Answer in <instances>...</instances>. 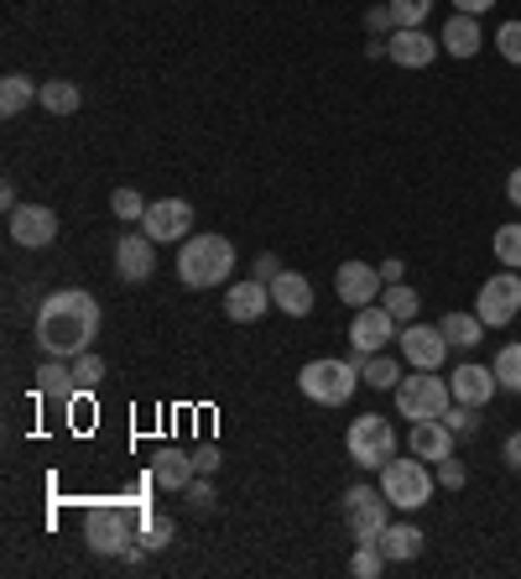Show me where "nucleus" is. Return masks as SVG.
Returning a JSON list of instances; mask_svg holds the SVG:
<instances>
[{
  "instance_id": "1",
  "label": "nucleus",
  "mask_w": 521,
  "mask_h": 579,
  "mask_svg": "<svg viewBox=\"0 0 521 579\" xmlns=\"http://www.w3.org/2000/svg\"><path fill=\"white\" fill-rule=\"evenodd\" d=\"M32 335H37V345H43V355H52V361H73V355L95 350V339H99L95 292H84V288L48 292V298L37 303Z\"/></svg>"
},
{
  "instance_id": "2",
  "label": "nucleus",
  "mask_w": 521,
  "mask_h": 579,
  "mask_svg": "<svg viewBox=\"0 0 521 579\" xmlns=\"http://www.w3.org/2000/svg\"><path fill=\"white\" fill-rule=\"evenodd\" d=\"M84 543L105 558H125V564H136L146 554L142 548V532H136V511L131 507H110V502H99V507L84 511Z\"/></svg>"
},
{
  "instance_id": "3",
  "label": "nucleus",
  "mask_w": 521,
  "mask_h": 579,
  "mask_svg": "<svg viewBox=\"0 0 521 579\" xmlns=\"http://www.w3.org/2000/svg\"><path fill=\"white\" fill-rule=\"evenodd\" d=\"M235 272V245L225 236H189L178 251V277L183 288H225Z\"/></svg>"
},
{
  "instance_id": "4",
  "label": "nucleus",
  "mask_w": 521,
  "mask_h": 579,
  "mask_svg": "<svg viewBox=\"0 0 521 579\" xmlns=\"http://www.w3.org/2000/svg\"><path fill=\"white\" fill-rule=\"evenodd\" d=\"M433 470H427V459H386L380 465V491H386V502L397 511H423L433 502Z\"/></svg>"
},
{
  "instance_id": "5",
  "label": "nucleus",
  "mask_w": 521,
  "mask_h": 579,
  "mask_svg": "<svg viewBox=\"0 0 521 579\" xmlns=\"http://www.w3.org/2000/svg\"><path fill=\"white\" fill-rule=\"evenodd\" d=\"M298 386H303V397L324 402V408H344L360 386V365L355 361H329V355H324V361H308L298 371Z\"/></svg>"
},
{
  "instance_id": "6",
  "label": "nucleus",
  "mask_w": 521,
  "mask_h": 579,
  "mask_svg": "<svg viewBox=\"0 0 521 579\" xmlns=\"http://www.w3.org/2000/svg\"><path fill=\"white\" fill-rule=\"evenodd\" d=\"M344 449H350L360 470H380L386 459H397V429L380 412H360L350 423V434H344Z\"/></svg>"
},
{
  "instance_id": "7",
  "label": "nucleus",
  "mask_w": 521,
  "mask_h": 579,
  "mask_svg": "<svg viewBox=\"0 0 521 579\" xmlns=\"http://www.w3.org/2000/svg\"><path fill=\"white\" fill-rule=\"evenodd\" d=\"M344 522L355 532V543H380V532L391 528V502L380 485H350L344 491Z\"/></svg>"
},
{
  "instance_id": "8",
  "label": "nucleus",
  "mask_w": 521,
  "mask_h": 579,
  "mask_svg": "<svg viewBox=\"0 0 521 579\" xmlns=\"http://www.w3.org/2000/svg\"><path fill=\"white\" fill-rule=\"evenodd\" d=\"M449 382H444V376H433V371H417V376H402V382H397V412H402V418H412V423H417V418H444V412H449Z\"/></svg>"
},
{
  "instance_id": "9",
  "label": "nucleus",
  "mask_w": 521,
  "mask_h": 579,
  "mask_svg": "<svg viewBox=\"0 0 521 579\" xmlns=\"http://www.w3.org/2000/svg\"><path fill=\"white\" fill-rule=\"evenodd\" d=\"M474 314H480V324H485V329H506V324L521 314V277L511 272V266L474 292Z\"/></svg>"
},
{
  "instance_id": "10",
  "label": "nucleus",
  "mask_w": 521,
  "mask_h": 579,
  "mask_svg": "<svg viewBox=\"0 0 521 579\" xmlns=\"http://www.w3.org/2000/svg\"><path fill=\"white\" fill-rule=\"evenodd\" d=\"M397 345H402L407 365H417V371H438L444 365V355H449V339H444V329L438 324H402L397 329Z\"/></svg>"
},
{
  "instance_id": "11",
  "label": "nucleus",
  "mask_w": 521,
  "mask_h": 579,
  "mask_svg": "<svg viewBox=\"0 0 521 579\" xmlns=\"http://www.w3.org/2000/svg\"><path fill=\"white\" fill-rule=\"evenodd\" d=\"M142 230H146V236H152L157 245H167V241H189V230H193V204H189V198H157V204H146Z\"/></svg>"
},
{
  "instance_id": "12",
  "label": "nucleus",
  "mask_w": 521,
  "mask_h": 579,
  "mask_svg": "<svg viewBox=\"0 0 521 579\" xmlns=\"http://www.w3.org/2000/svg\"><path fill=\"white\" fill-rule=\"evenodd\" d=\"M5 225H11V241L22 245V251H43V245L58 241V215H52L48 204H22V209L5 215Z\"/></svg>"
},
{
  "instance_id": "13",
  "label": "nucleus",
  "mask_w": 521,
  "mask_h": 579,
  "mask_svg": "<svg viewBox=\"0 0 521 579\" xmlns=\"http://www.w3.org/2000/svg\"><path fill=\"white\" fill-rule=\"evenodd\" d=\"M334 292H339L350 309H371V303H380V292H386V277H380V266H371V262H344L339 277H334Z\"/></svg>"
},
{
  "instance_id": "14",
  "label": "nucleus",
  "mask_w": 521,
  "mask_h": 579,
  "mask_svg": "<svg viewBox=\"0 0 521 579\" xmlns=\"http://www.w3.org/2000/svg\"><path fill=\"white\" fill-rule=\"evenodd\" d=\"M397 318L386 314V303H371V309H355V324H350V345H355V355H376L386 350L391 339H397Z\"/></svg>"
},
{
  "instance_id": "15",
  "label": "nucleus",
  "mask_w": 521,
  "mask_h": 579,
  "mask_svg": "<svg viewBox=\"0 0 521 579\" xmlns=\"http://www.w3.org/2000/svg\"><path fill=\"white\" fill-rule=\"evenodd\" d=\"M438 37H427L423 26H397L391 37H386V58L397 63V69H427L433 58H438Z\"/></svg>"
},
{
  "instance_id": "16",
  "label": "nucleus",
  "mask_w": 521,
  "mask_h": 579,
  "mask_svg": "<svg viewBox=\"0 0 521 579\" xmlns=\"http://www.w3.org/2000/svg\"><path fill=\"white\" fill-rule=\"evenodd\" d=\"M266 309H271V282L245 277V282H230V288H225V318H235V324H256Z\"/></svg>"
},
{
  "instance_id": "17",
  "label": "nucleus",
  "mask_w": 521,
  "mask_h": 579,
  "mask_svg": "<svg viewBox=\"0 0 521 579\" xmlns=\"http://www.w3.org/2000/svg\"><path fill=\"white\" fill-rule=\"evenodd\" d=\"M152 266H157V241L152 236H125L116 241V277L120 282H146L152 277Z\"/></svg>"
},
{
  "instance_id": "18",
  "label": "nucleus",
  "mask_w": 521,
  "mask_h": 579,
  "mask_svg": "<svg viewBox=\"0 0 521 579\" xmlns=\"http://www.w3.org/2000/svg\"><path fill=\"white\" fill-rule=\"evenodd\" d=\"M407 449L417 459H427V465H438V459L453 455V429L444 418H417V423L407 429Z\"/></svg>"
},
{
  "instance_id": "19",
  "label": "nucleus",
  "mask_w": 521,
  "mask_h": 579,
  "mask_svg": "<svg viewBox=\"0 0 521 579\" xmlns=\"http://www.w3.org/2000/svg\"><path fill=\"white\" fill-rule=\"evenodd\" d=\"M449 391H453V402L485 408V402L500 391V382H496V371H490V365H459V371H449Z\"/></svg>"
},
{
  "instance_id": "20",
  "label": "nucleus",
  "mask_w": 521,
  "mask_h": 579,
  "mask_svg": "<svg viewBox=\"0 0 521 579\" xmlns=\"http://www.w3.org/2000/svg\"><path fill=\"white\" fill-rule=\"evenodd\" d=\"M271 303H277L287 318H308L313 314V282L303 272H277V277H271Z\"/></svg>"
},
{
  "instance_id": "21",
  "label": "nucleus",
  "mask_w": 521,
  "mask_h": 579,
  "mask_svg": "<svg viewBox=\"0 0 521 579\" xmlns=\"http://www.w3.org/2000/svg\"><path fill=\"white\" fill-rule=\"evenodd\" d=\"M193 475H198L193 455H183V449H157V459H152V481L162 485V491H189Z\"/></svg>"
},
{
  "instance_id": "22",
  "label": "nucleus",
  "mask_w": 521,
  "mask_h": 579,
  "mask_svg": "<svg viewBox=\"0 0 521 579\" xmlns=\"http://www.w3.org/2000/svg\"><path fill=\"white\" fill-rule=\"evenodd\" d=\"M438 43L449 48V58H474V52H480V43H485V37H480V16H464V11H453Z\"/></svg>"
},
{
  "instance_id": "23",
  "label": "nucleus",
  "mask_w": 521,
  "mask_h": 579,
  "mask_svg": "<svg viewBox=\"0 0 521 579\" xmlns=\"http://www.w3.org/2000/svg\"><path fill=\"white\" fill-rule=\"evenodd\" d=\"M32 386H37V397H52V402H73V391H78V382H73V361H52L43 371H32Z\"/></svg>"
},
{
  "instance_id": "24",
  "label": "nucleus",
  "mask_w": 521,
  "mask_h": 579,
  "mask_svg": "<svg viewBox=\"0 0 521 579\" xmlns=\"http://www.w3.org/2000/svg\"><path fill=\"white\" fill-rule=\"evenodd\" d=\"M423 532L412 528V522H391V528L380 532V554L391 558V564H412V558L423 554Z\"/></svg>"
},
{
  "instance_id": "25",
  "label": "nucleus",
  "mask_w": 521,
  "mask_h": 579,
  "mask_svg": "<svg viewBox=\"0 0 521 579\" xmlns=\"http://www.w3.org/2000/svg\"><path fill=\"white\" fill-rule=\"evenodd\" d=\"M37 105H43L48 116H73V110L84 105V89H78L73 79H48V84L37 89Z\"/></svg>"
},
{
  "instance_id": "26",
  "label": "nucleus",
  "mask_w": 521,
  "mask_h": 579,
  "mask_svg": "<svg viewBox=\"0 0 521 579\" xmlns=\"http://www.w3.org/2000/svg\"><path fill=\"white\" fill-rule=\"evenodd\" d=\"M37 89H43V84H32L26 73H5V79H0V116H5V121H16L26 105L37 99Z\"/></svg>"
},
{
  "instance_id": "27",
  "label": "nucleus",
  "mask_w": 521,
  "mask_h": 579,
  "mask_svg": "<svg viewBox=\"0 0 521 579\" xmlns=\"http://www.w3.org/2000/svg\"><path fill=\"white\" fill-rule=\"evenodd\" d=\"M444 339H449L453 350H474L480 339H485V324H480V314H444Z\"/></svg>"
},
{
  "instance_id": "28",
  "label": "nucleus",
  "mask_w": 521,
  "mask_h": 579,
  "mask_svg": "<svg viewBox=\"0 0 521 579\" xmlns=\"http://www.w3.org/2000/svg\"><path fill=\"white\" fill-rule=\"evenodd\" d=\"M360 376H365V386H376V391H397V382H402V365L391 361V355H360Z\"/></svg>"
},
{
  "instance_id": "29",
  "label": "nucleus",
  "mask_w": 521,
  "mask_h": 579,
  "mask_svg": "<svg viewBox=\"0 0 521 579\" xmlns=\"http://www.w3.org/2000/svg\"><path fill=\"white\" fill-rule=\"evenodd\" d=\"M496 382H500V391H517L521 397V339H511V345H500L496 350Z\"/></svg>"
},
{
  "instance_id": "30",
  "label": "nucleus",
  "mask_w": 521,
  "mask_h": 579,
  "mask_svg": "<svg viewBox=\"0 0 521 579\" xmlns=\"http://www.w3.org/2000/svg\"><path fill=\"white\" fill-rule=\"evenodd\" d=\"M380 303H386V314L397 318V324H412V318H417V292L407 288V282H386Z\"/></svg>"
},
{
  "instance_id": "31",
  "label": "nucleus",
  "mask_w": 521,
  "mask_h": 579,
  "mask_svg": "<svg viewBox=\"0 0 521 579\" xmlns=\"http://www.w3.org/2000/svg\"><path fill=\"white\" fill-rule=\"evenodd\" d=\"M490 251L500 256V266H511V272H521V225L511 219V225H500L496 241H490Z\"/></svg>"
},
{
  "instance_id": "32",
  "label": "nucleus",
  "mask_w": 521,
  "mask_h": 579,
  "mask_svg": "<svg viewBox=\"0 0 521 579\" xmlns=\"http://www.w3.org/2000/svg\"><path fill=\"white\" fill-rule=\"evenodd\" d=\"M386 564H391V558L380 554V543H360L355 558H350V575H355V579H376Z\"/></svg>"
},
{
  "instance_id": "33",
  "label": "nucleus",
  "mask_w": 521,
  "mask_h": 579,
  "mask_svg": "<svg viewBox=\"0 0 521 579\" xmlns=\"http://www.w3.org/2000/svg\"><path fill=\"white\" fill-rule=\"evenodd\" d=\"M73 382H78V391H95V386L105 382V361H99L95 350L73 355Z\"/></svg>"
},
{
  "instance_id": "34",
  "label": "nucleus",
  "mask_w": 521,
  "mask_h": 579,
  "mask_svg": "<svg viewBox=\"0 0 521 579\" xmlns=\"http://www.w3.org/2000/svg\"><path fill=\"white\" fill-rule=\"evenodd\" d=\"M172 543V517H142V548L146 554H162Z\"/></svg>"
},
{
  "instance_id": "35",
  "label": "nucleus",
  "mask_w": 521,
  "mask_h": 579,
  "mask_svg": "<svg viewBox=\"0 0 521 579\" xmlns=\"http://www.w3.org/2000/svg\"><path fill=\"white\" fill-rule=\"evenodd\" d=\"M110 209H116V219H125V225H136V219L146 215V198L136 189H116L110 193Z\"/></svg>"
},
{
  "instance_id": "36",
  "label": "nucleus",
  "mask_w": 521,
  "mask_h": 579,
  "mask_svg": "<svg viewBox=\"0 0 521 579\" xmlns=\"http://www.w3.org/2000/svg\"><path fill=\"white\" fill-rule=\"evenodd\" d=\"M386 5H391L397 26H423L427 11H433V0H386Z\"/></svg>"
},
{
  "instance_id": "37",
  "label": "nucleus",
  "mask_w": 521,
  "mask_h": 579,
  "mask_svg": "<svg viewBox=\"0 0 521 579\" xmlns=\"http://www.w3.org/2000/svg\"><path fill=\"white\" fill-rule=\"evenodd\" d=\"M444 423L453 429V438H470L474 429H480V418H474V408H470V402H453V408L444 412Z\"/></svg>"
},
{
  "instance_id": "38",
  "label": "nucleus",
  "mask_w": 521,
  "mask_h": 579,
  "mask_svg": "<svg viewBox=\"0 0 521 579\" xmlns=\"http://www.w3.org/2000/svg\"><path fill=\"white\" fill-rule=\"evenodd\" d=\"M496 48H500V58L506 63H521V22H506L496 32Z\"/></svg>"
},
{
  "instance_id": "39",
  "label": "nucleus",
  "mask_w": 521,
  "mask_h": 579,
  "mask_svg": "<svg viewBox=\"0 0 521 579\" xmlns=\"http://www.w3.org/2000/svg\"><path fill=\"white\" fill-rule=\"evenodd\" d=\"M433 475H438V485H449V491H464V481H470V475H464V465H459V459H438V465H433Z\"/></svg>"
},
{
  "instance_id": "40",
  "label": "nucleus",
  "mask_w": 521,
  "mask_h": 579,
  "mask_svg": "<svg viewBox=\"0 0 521 579\" xmlns=\"http://www.w3.org/2000/svg\"><path fill=\"white\" fill-rule=\"evenodd\" d=\"M183 496H189V507H193V511H209V507H214V485H209V475H193Z\"/></svg>"
},
{
  "instance_id": "41",
  "label": "nucleus",
  "mask_w": 521,
  "mask_h": 579,
  "mask_svg": "<svg viewBox=\"0 0 521 579\" xmlns=\"http://www.w3.org/2000/svg\"><path fill=\"white\" fill-rule=\"evenodd\" d=\"M365 26H371L376 37H391V32H397V16H391V5H371V11H365Z\"/></svg>"
},
{
  "instance_id": "42",
  "label": "nucleus",
  "mask_w": 521,
  "mask_h": 579,
  "mask_svg": "<svg viewBox=\"0 0 521 579\" xmlns=\"http://www.w3.org/2000/svg\"><path fill=\"white\" fill-rule=\"evenodd\" d=\"M219 465H225V459H219V449H214V444H198V449H193V470H198V475H214Z\"/></svg>"
},
{
  "instance_id": "43",
  "label": "nucleus",
  "mask_w": 521,
  "mask_h": 579,
  "mask_svg": "<svg viewBox=\"0 0 521 579\" xmlns=\"http://www.w3.org/2000/svg\"><path fill=\"white\" fill-rule=\"evenodd\" d=\"M506 465H511V470H521V429L506 438Z\"/></svg>"
},
{
  "instance_id": "44",
  "label": "nucleus",
  "mask_w": 521,
  "mask_h": 579,
  "mask_svg": "<svg viewBox=\"0 0 521 579\" xmlns=\"http://www.w3.org/2000/svg\"><path fill=\"white\" fill-rule=\"evenodd\" d=\"M506 198H511V209H521V168H511L506 178Z\"/></svg>"
},
{
  "instance_id": "45",
  "label": "nucleus",
  "mask_w": 521,
  "mask_h": 579,
  "mask_svg": "<svg viewBox=\"0 0 521 579\" xmlns=\"http://www.w3.org/2000/svg\"><path fill=\"white\" fill-rule=\"evenodd\" d=\"M277 272H282V266H277V256H256V277H260V282H271Z\"/></svg>"
},
{
  "instance_id": "46",
  "label": "nucleus",
  "mask_w": 521,
  "mask_h": 579,
  "mask_svg": "<svg viewBox=\"0 0 521 579\" xmlns=\"http://www.w3.org/2000/svg\"><path fill=\"white\" fill-rule=\"evenodd\" d=\"M453 5H459V11H464V16H480V11H490V5H496V0H453Z\"/></svg>"
},
{
  "instance_id": "47",
  "label": "nucleus",
  "mask_w": 521,
  "mask_h": 579,
  "mask_svg": "<svg viewBox=\"0 0 521 579\" xmlns=\"http://www.w3.org/2000/svg\"><path fill=\"white\" fill-rule=\"evenodd\" d=\"M0 204H5V215H11V209H22V204H16V189H11V183H0Z\"/></svg>"
},
{
  "instance_id": "48",
  "label": "nucleus",
  "mask_w": 521,
  "mask_h": 579,
  "mask_svg": "<svg viewBox=\"0 0 521 579\" xmlns=\"http://www.w3.org/2000/svg\"><path fill=\"white\" fill-rule=\"evenodd\" d=\"M380 277L386 282H402V262H380Z\"/></svg>"
}]
</instances>
